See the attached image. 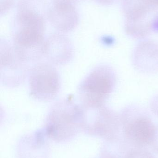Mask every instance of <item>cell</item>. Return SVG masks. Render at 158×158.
Returning <instances> with one entry per match:
<instances>
[{
	"label": "cell",
	"instance_id": "6da1fadb",
	"mask_svg": "<svg viewBox=\"0 0 158 158\" xmlns=\"http://www.w3.org/2000/svg\"><path fill=\"white\" fill-rule=\"evenodd\" d=\"M13 44L29 63L43 56L45 21L36 10L21 2L16 16Z\"/></svg>",
	"mask_w": 158,
	"mask_h": 158
},
{
	"label": "cell",
	"instance_id": "7a4b0ae2",
	"mask_svg": "<svg viewBox=\"0 0 158 158\" xmlns=\"http://www.w3.org/2000/svg\"><path fill=\"white\" fill-rule=\"evenodd\" d=\"M83 110L70 98L59 100L52 106L45 124L46 137L56 143L73 139L82 131Z\"/></svg>",
	"mask_w": 158,
	"mask_h": 158
},
{
	"label": "cell",
	"instance_id": "3957f363",
	"mask_svg": "<svg viewBox=\"0 0 158 158\" xmlns=\"http://www.w3.org/2000/svg\"><path fill=\"white\" fill-rule=\"evenodd\" d=\"M116 83L117 75L112 67L105 64L97 66L79 86L81 106L86 109L105 106Z\"/></svg>",
	"mask_w": 158,
	"mask_h": 158
},
{
	"label": "cell",
	"instance_id": "277c9868",
	"mask_svg": "<svg viewBox=\"0 0 158 158\" xmlns=\"http://www.w3.org/2000/svg\"><path fill=\"white\" fill-rule=\"evenodd\" d=\"M124 138L135 148L150 145L156 126L143 108L130 105L119 113Z\"/></svg>",
	"mask_w": 158,
	"mask_h": 158
},
{
	"label": "cell",
	"instance_id": "5b68a950",
	"mask_svg": "<svg viewBox=\"0 0 158 158\" xmlns=\"http://www.w3.org/2000/svg\"><path fill=\"white\" fill-rule=\"evenodd\" d=\"M83 109L82 131L84 132L105 141L118 137L122 128L119 113L105 105L96 108Z\"/></svg>",
	"mask_w": 158,
	"mask_h": 158
},
{
	"label": "cell",
	"instance_id": "8992f818",
	"mask_svg": "<svg viewBox=\"0 0 158 158\" xmlns=\"http://www.w3.org/2000/svg\"><path fill=\"white\" fill-rule=\"evenodd\" d=\"M29 86L31 96L40 101L53 100L60 88L58 72L54 65L49 63H38L29 72Z\"/></svg>",
	"mask_w": 158,
	"mask_h": 158
},
{
	"label": "cell",
	"instance_id": "52a82bcc",
	"mask_svg": "<svg viewBox=\"0 0 158 158\" xmlns=\"http://www.w3.org/2000/svg\"><path fill=\"white\" fill-rule=\"evenodd\" d=\"M1 80L6 86L15 87L22 84L29 72V62L14 44H1Z\"/></svg>",
	"mask_w": 158,
	"mask_h": 158
},
{
	"label": "cell",
	"instance_id": "ba28073f",
	"mask_svg": "<svg viewBox=\"0 0 158 158\" xmlns=\"http://www.w3.org/2000/svg\"><path fill=\"white\" fill-rule=\"evenodd\" d=\"M125 8L127 34L137 39L147 37L154 28L152 13L154 7L144 0H128Z\"/></svg>",
	"mask_w": 158,
	"mask_h": 158
},
{
	"label": "cell",
	"instance_id": "9c48e42d",
	"mask_svg": "<svg viewBox=\"0 0 158 158\" xmlns=\"http://www.w3.org/2000/svg\"><path fill=\"white\" fill-rule=\"evenodd\" d=\"M133 64L141 73L154 74L158 72V43L145 40L139 43L134 51Z\"/></svg>",
	"mask_w": 158,
	"mask_h": 158
},
{
	"label": "cell",
	"instance_id": "30bf717a",
	"mask_svg": "<svg viewBox=\"0 0 158 158\" xmlns=\"http://www.w3.org/2000/svg\"><path fill=\"white\" fill-rule=\"evenodd\" d=\"M72 45L68 39L62 34H54L45 41L43 56L53 65L65 64L73 56Z\"/></svg>",
	"mask_w": 158,
	"mask_h": 158
},
{
	"label": "cell",
	"instance_id": "8fae6325",
	"mask_svg": "<svg viewBox=\"0 0 158 158\" xmlns=\"http://www.w3.org/2000/svg\"><path fill=\"white\" fill-rule=\"evenodd\" d=\"M49 17L54 27L61 32H68L77 26L78 16L72 0H54Z\"/></svg>",
	"mask_w": 158,
	"mask_h": 158
},
{
	"label": "cell",
	"instance_id": "7c38bea8",
	"mask_svg": "<svg viewBox=\"0 0 158 158\" xmlns=\"http://www.w3.org/2000/svg\"><path fill=\"white\" fill-rule=\"evenodd\" d=\"M134 147L126 140L118 137L106 141L101 148L100 158H129Z\"/></svg>",
	"mask_w": 158,
	"mask_h": 158
},
{
	"label": "cell",
	"instance_id": "4fadbf2b",
	"mask_svg": "<svg viewBox=\"0 0 158 158\" xmlns=\"http://www.w3.org/2000/svg\"><path fill=\"white\" fill-rule=\"evenodd\" d=\"M129 158H154V156L146 150L142 148H134Z\"/></svg>",
	"mask_w": 158,
	"mask_h": 158
},
{
	"label": "cell",
	"instance_id": "5bb4252c",
	"mask_svg": "<svg viewBox=\"0 0 158 158\" xmlns=\"http://www.w3.org/2000/svg\"><path fill=\"white\" fill-rule=\"evenodd\" d=\"M150 146L152 147L153 151L158 154V125L156 126L155 135Z\"/></svg>",
	"mask_w": 158,
	"mask_h": 158
},
{
	"label": "cell",
	"instance_id": "9a60e30c",
	"mask_svg": "<svg viewBox=\"0 0 158 158\" xmlns=\"http://www.w3.org/2000/svg\"><path fill=\"white\" fill-rule=\"evenodd\" d=\"M150 108L152 113L158 117V95L152 99L150 103Z\"/></svg>",
	"mask_w": 158,
	"mask_h": 158
},
{
	"label": "cell",
	"instance_id": "2e32d148",
	"mask_svg": "<svg viewBox=\"0 0 158 158\" xmlns=\"http://www.w3.org/2000/svg\"><path fill=\"white\" fill-rule=\"evenodd\" d=\"M147 3L154 7H158V0H144Z\"/></svg>",
	"mask_w": 158,
	"mask_h": 158
},
{
	"label": "cell",
	"instance_id": "e0dca14e",
	"mask_svg": "<svg viewBox=\"0 0 158 158\" xmlns=\"http://www.w3.org/2000/svg\"><path fill=\"white\" fill-rule=\"evenodd\" d=\"M96 1H98V2H100L106 3L109 2L111 0H96Z\"/></svg>",
	"mask_w": 158,
	"mask_h": 158
}]
</instances>
